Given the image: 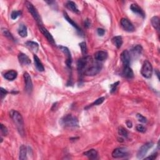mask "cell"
I'll return each instance as SVG.
<instances>
[{
    "mask_svg": "<svg viewBox=\"0 0 160 160\" xmlns=\"http://www.w3.org/2000/svg\"><path fill=\"white\" fill-rule=\"evenodd\" d=\"M108 58L107 52L105 51H97L95 54V59L99 62L106 60Z\"/></svg>",
    "mask_w": 160,
    "mask_h": 160,
    "instance_id": "obj_15",
    "label": "cell"
},
{
    "mask_svg": "<svg viewBox=\"0 0 160 160\" xmlns=\"http://www.w3.org/2000/svg\"><path fill=\"white\" fill-rule=\"evenodd\" d=\"M104 101H105V98L104 97H101V98H98V99H96L95 102L92 103L91 105L89 106V107L93 106H96V105H99L101 104H102L103 103Z\"/></svg>",
    "mask_w": 160,
    "mask_h": 160,
    "instance_id": "obj_32",
    "label": "cell"
},
{
    "mask_svg": "<svg viewBox=\"0 0 160 160\" xmlns=\"http://www.w3.org/2000/svg\"><path fill=\"white\" fill-rule=\"evenodd\" d=\"M151 25L154 28L159 32V18L158 16L153 17L151 20Z\"/></svg>",
    "mask_w": 160,
    "mask_h": 160,
    "instance_id": "obj_26",
    "label": "cell"
},
{
    "mask_svg": "<svg viewBox=\"0 0 160 160\" xmlns=\"http://www.w3.org/2000/svg\"><path fill=\"white\" fill-rule=\"evenodd\" d=\"M112 41L118 49H120L123 44V38L120 36L114 37L112 39Z\"/></svg>",
    "mask_w": 160,
    "mask_h": 160,
    "instance_id": "obj_24",
    "label": "cell"
},
{
    "mask_svg": "<svg viewBox=\"0 0 160 160\" xmlns=\"http://www.w3.org/2000/svg\"><path fill=\"white\" fill-rule=\"evenodd\" d=\"M130 9L133 13L140 15L143 18H144L145 17V13L144 11L137 4H132L130 6Z\"/></svg>",
    "mask_w": 160,
    "mask_h": 160,
    "instance_id": "obj_14",
    "label": "cell"
},
{
    "mask_svg": "<svg viewBox=\"0 0 160 160\" xmlns=\"http://www.w3.org/2000/svg\"><path fill=\"white\" fill-rule=\"evenodd\" d=\"M123 75L127 78L131 79L134 77V73L130 66H124Z\"/></svg>",
    "mask_w": 160,
    "mask_h": 160,
    "instance_id": "obj_17",
    "label": "cell"
},
{
    "mask_svg": "<svg viewBox=\"0 0 160 160\" xmlns=\"http://www.w3.org/2000/svg\"><path fill=\"white\" fill-rule=\"evenodd\" d=\"M79 46H80V48H81L82 54L86 55L87 54L86 43L85 42H81V43H79Z\"/></svg>",
    "mask_w": 160,
    "mask_h": 160,
    "instance_id": "obj_31",
    "label": "cell"
},
{
    "mask_svg": "<svg viewBox=\"0 0 160 160\" xmlns=\"http://www.w3.org/2000/svg\"><path fill=\"white\" fill-rule=\"evenodd\" d=\"M128 155V150L125 148H118L112 153V157L114 158H121Z\"/></svg>",
    "mask_w": 160,
    "mask_h": 160,
    "instance_id": "obj_8",
    "label": "cell"
},
{
    "mask_svg": "<svg viewBox=\"0 0 160 160\" xmlns=\"http://www.w3.org/2000/svg\"><path fill=\"white\" fill-rule=\"evenodd\" d=\"M118 134L121 136H123L124 138H128V133L127 130L123 127H120L118 128Z\"/></svg>",
    "mask_w": 160,
    "mask_h": 160,
    "instance_id": "obj_29",
    "label": "cell"
},
{
    "mask_svg": "<svg viewBox=\"0 0 160 160\" xmlns=\"http://www.w3.org/2000/svg\"><path fill=\"white\" fill-rule=\"evenodd\" d=\"M64 17H65V19L67 21V22L70 24L71 25H72L77 30L78 32H79V33H82V31H81V28H80L77 25V24H76V23H75L70 18H69V17L68 16V15L67 13H64Z\"/></svg>",
    "mask_w": 160,
    "mask_h": 160,
    "instance_id": "obj_22",
    "label": "cell"
},
{
    "mask_svg": "<svg viewBox=\"0 0 160 160\" xmlns=\"http://www.w3.org/2000/svg\"><path fill=\"white\" fill-rule=\"evenodd\" d=\"M153 145H154L153 143L150 141V142H148L147 143H145V145H143L137 153V158L140 159L144 158L145 155L147 154L149 149L153 147Z\"/></svg>",
    "mask_w": 160,
    "mask_h": 160,
    "instance_id": "obj_6",
    "label": "cell"
},
{
    "mask_svg": "<svg viewBox=\"0 0 160 160\" xmlns=\"http://www.w3.org/2000/svg\"><path fill=\"white\" fill-rule=\"evenodd\" d=\"M141 73L145 78L149 79L151 78L153 75V67L150 62L147 60L144 62L141 69Z\"/></svg>",
    "mask_w": 160,
    "mask_h": 160,
    "instance_id": "obj_5",
    "label": "cell"
},
{
    "mask_svg": "<svg viewBox=\"0 0 160 160\" xmlns=\"http://www.w3.org/2000/svg\"><path fill=\"white\" fill-rule=\"evenodd\" d=\"M121 62L123 63L124 66H129L131 61V54L128 50H124L120 55Z\"/></svg>",
    "mask_w": 160,
    "mask_h": 160,
    "instance_id": "obj_12",
    "label": "cell"
},
{
    "mask_svg": "<svg viewBox=\"0 0 160 160\" xmlns=\"http://www.w3.org/2000/svg\"><path fill=\"white\" fill-rule=\"evenodd\" d=\"M23 77H24V79H25V83L26 91L28 94H31L33 91V83H32V80H31V76L27 72H25L23 75Z\"/></svg>",
    "mask_w": 160,
    "mask_h": 160,
    "instance_id": "obj_9",
    "label": "cell"
},
{
    "mask_svg": "<svg viewBox=\"0 0 160 160\" xmlns=\"http://www.w3.org/2000/svg\"><path fill=\"white\" fill-rule=\"evenodd\" d=\"M97 33H98V34L100 36H103L104 34L105 33V30L103 29V28H98L97 30Z\"/></svg>",
    "mask_w": 160,
    "mask_h": 160,
    "instance_id": "obj_40",
    "label": "cell"
},
{
    "mask_svg": "<svg viewBox=\"0 0 160 160\" xmlns=\"http://www.w3.org/2000/svg\"><path fill=\"white\" fill-rule=\"evenodd\" d=\"M10 116L14 123L15 124L19 134L23 136L25 135V129H24V121L22 114L15 110H11L10 112Z\"/></svg>",
    "mask_w": 160,
    "mask_h": 160,
    "instance_id": "obj_2",
    "label": "cell"
},
{
    "mask_svg": "<svg viewBox=\"0 0 160 160\" xmlns=\"http://www.w3.org/2000/svg\"><path fill=\"white\" fill-rule=\"evenodd\" d=\"M18 60L19 63L23 65H28L31 63V60L30 58L25 54L20 53L18 54Z\"/></svg>",
    "mask_w": 160,
    "mask_h": 160,
    "instance_id": "obj_16",
    "label": "cell"
},
{
    "mask_svg": "<svg viewBox=\"0 0 160 160\" xmlns=\"http://www.w3.org/2000/svg\"><path fill=\"white\" fill-rule=\"evenodd\" d=\"M158 156V153H153L152 155H151L148 157L145 158L146 159H155L156 158V157Z\"/></svg>",
    "mask_w": 160,
    "mask_h": 160,
    "instance_id": "obj_39",
    "label": "cell"
},
{
    "mask_svg": "<svg viewBox=\"0 0 160 160\" xmlns=\"http://www.w3.org/2000/svg\"><path fill=\"white\" fill-rule=\"evenodd\" d=\"M85 26L87 28H89L90 26H91V22H90L89 19H86L85 21Z\"/></svg>",
    "mask_w": 160,
    "mask_h": 160,
    "instance_id": "obj_41",
    "label": "cell"
},
{
    "mask_svg": "<svg viewBox=\"0 0 160 160\" xmlns=\"http://www.w3.org/2000/svg\"><path fill=\"white\" fill-rule=\"evenodd\" d=\"M83 155L90 159H95L98 157V152L94 149H91L88 151H85Z\"/></svg>",
    "mask_w": 160,
    "mask_h": 160,
    "instance_id": "obj_18",
    "label": "cell"
},
{
    "mask_svg": "<svg viewBox=\"0 0 160 160\" xmlns=\"http://www.w3.org/2000/svg\"><path fill=\"white\" fill-rule=\"evenodd\" d=\"M17 75H18V73L16 71L14 70H10L8 71V72H6V73L4 75V78L8 80V81H13V80L15 79L17 77Z\"/></svg>",
    "mask_w": 160,
    "mask_h": 160,
    "instance_id": "obj_20",
    "label": "cell"
},
{
    "mask_svg": "<svg viewBox=\"0 0 160 160\" xmlns=\"http://www.w3.org/2000/svg\"><path fill=\"white\" fill-rule=\"evenodd\" d=\"M102 67L103 65L102 63H100L99 61L96 60V61H94L92 58H91L85 68L83 75L91 76H95L101 71Z\"/></svg>",
    "mask_w": 160,
    "mask_h": 160,
    "instance_id": "obj_1",
    "label": "cell"
},
{
    "mask_svg": "<svg viewBox=\"0 0 160 160\" xmlns=\"http://www.w3.org/2000/svg\"><path fill=\"white\" fill-rule=\"evenodd\" d=\"M119 84H120V82L118 81V82L114 83V84H113V85H111V86H110V88H111L110 92H111V93H113L114 92H115V91L117 89V87H118V86Z\"/></svg>",
    "mask_w": 160,
    "mask_h": 160,
    "instance_id": "obj_35",
    "label": "cell"
},
{
    "mask_svg": "<svg viewBox=\"0 0 160 160\" xmlns=\"http://www.w3.org/2000/svg\"><path fill=\"white\" fill-rule=\"evenodd\" d=\"M126 125L129 128H132V126H133V124H132V122H131V121H129V120L126 121Z\"/></svg>",
    "mask_w": 160,
    "mask_h": 160,
    "instance_id": "obj_42",
    "label": "cell"
},
{
    "mask_svg": "<svg viewBox=\"0 0 160 160\" xmlns=\"http://www.w3.org/2000/svg\"><path fill=\"white\" fill-rule=\"evenodd\" d=\"M121 26L123 27V28L127 32L132 33L134 32L135 30L134 26L133 24L130 22L129 19L126 18H122L121 19Z\"/></svg>",
    "mask_w": 160,
    "mask_h": 160,
    "instance_id": "obj_10",
    "label": "cell"
},
{
    "mask_svg": "<svg viewBox=\"0 0 160 160\" xmlns=\"http://www.w3.org/2000/svg\"><path fill=\"white\" fill-rule=\"evenodd\" d=\"M2 33L3 35L5 36H6V38H8V39H9L10 40H12L14 41L15 39H14V37L12 35V34L9 32V31L6 30V29H2Z\"/></svg>",
    "mask_w": 160,
    "mask_h": 160,
    "instance_id": "obj_30",
    "label": "cell"
},
{
    "mask_svg": "<svg viewBox=\"0 0 160 160\" xmlns=\"http://www.w3.org/2000/svg\"><path fill=\"white\" fill-rule=\"evenodd\" d=\"M91 58V57L90 56H85L79 59L78 60L77 63V69L79 74H83V71L85 70V68Z\"/></svg>",
    "mask_w": 160,
    "mask_h": 160,
    "instance_id": "obj_7",
    "label": "cell"
},
{
    "mask_svg": "<svg viewBox=\"0 0 160 160\" xmlns=\"http://www.w3.org/2000/svg\"><path fill=\"white\" fill-rule=\"evenodd\" d=\"M26 153H27V150L26 148L25 145H22L19 148V159L22 160H25L26 159Z\"/></svg>",
    "mask_w": 160,
    "mask_h": 160,
    "instance_id": "obj_27",
    "label": "cell"
},
{
    "mask_svg": "<svg viewBox=\"0 0 160 160\" xmlns=\"http://www.w3.org/2000/svg\"><path fill=\"white\" fill-rule=\"evenodd\" d=\"M18 34L22 38H25L28 35V31H27V28L25 25H21L19 27L18 29Z\"/></svg>",
    "mask_w": 160,
    "mask_h": 160,
    "instance_id": "obj_28",
    "label": "cell"
},
{
    "mask_svg": "<svg viewBox=\"0 0 160 160\" xmlns=\"http://www.w3.org/2000/svg\"><path fill=\"white\" fill-rule=\"evenodd\" d=\"M61 123L65 127H79V122L77 118L71 114H67L61 119Z\"/></svg>",
    "mask_w": 160,
    "mask_h": 160,
    "instance_id": "obj_3",
    "label": "cell"
},
{
    "mask_svg": "<svg viewBox=\"0 0 160 160\" xmlns=\"http://www.w3.org/2000/svg\"><path fill=\"white\" fill-rule=\"evenodd\" d=\"M136 117H137V118H138V121H140L141 123H147V118H146L145 116H143L142 114H137Z\"/></svg>",
    "mask_w": 160,
    "mask_h": 160,
    "instance_id": "obj_34",
    "label": "cell"
},
{
    "mask_svg": "<svg viewBox=\"0 0 160 160\" xmlns=\"http://www.w3.org/2000/svg\"><path fill=\"white\" fill-rule=\"evenodd\" d=\"M143 51V48L141 45L137 44L134 46L133 48H132L131 52L132 53V55H133L134 56H136L140 55Z\"/></svg>",
    "mask_w": 160,
    "mask_h": 160,
    "instance_id": "obj_23",
    "label": "cell"
},
{
    "mask_svg": "<svg viewBox=\"0 0 160 160\" xmlns=\"http://www.w3.org/2000/svg\"><path fill=\"white\" fill-rule=\"evenodd\" d=\"M1 131L2 134L4 136H6L8 133V129H7V128L3 124H1Z\"/></svg>",
    "mask_w": 160,
    "mask_h": 160,
    "instance_id": "obj_37",
    "label": "cell"
},
{
    "mask_svg": "<svg viewBox=\"0 0 160 160\" xmlns=\"http://www.w3.org/2000/svg\"><path fill=\"white\" fill-rule=\"evenodd\" d=\"M25 5L26 6L28 10V11L30 13L31 15H32L34 20H36V22H37L38 25H39V26L42 25V20H41L40 14L37 11V9L34 8V6H33L32 3L29 1H26Z\"/></svg>",
    "mask_w": 160,
    "mask_h": 160,
    "instance_id": "obj_4",
    "label": "cell"
},
{
    "mask_svg": "<svg viewBox=\"0 0 160 160\" xmlns=\"http://www.w3.org/2000/svg\"><path fill=\"white\" fill-rule=\"evenodd\" d=\"M136 129L138 132H140V133H144L146 132V128L141 124H138L136 127Z\"/></svg>",
    "mask_w": 160,
    "mask_h": 160,
    "instance_id": "obj_36",
    "label": "cell"
},
{
    "mask_svg": "<svg viewBox=\"0 0 160 160\" xmlns=\"http://www.w3.org/2000/svg\"><path fill=\"white\" fill-rule=\"evenodd\" d=\"M59 48H60V50L66 55V56H67L66 64H67V67L68 68H70L71 66V63H72V57H71L70 51H69V49L67 47H65V46H59Z\"/></svg>",
    "mask_w": 160,
    "mask_h": 160,
    "instance_id": "obj_11",
    "label": "cell"
},
{
    "mask_svg": "<svg viewBox=\"0 0 160 160\" xmlns=\"http://www.w3.org/2000/svg\"><path fill=\"white\" fill-rule=\"evenodd\" d=\"M8 94V91L5 89L1 88V99H3Z\"/></svg>",
    "mask_w": 160,
    "mask_h": 160,
    "instance_id": "obj_38",
    "label": "cell"
},
{
    "mask_svg": "<svg viewBox=\"0 0 160 160\" xmlns=\"http://www.w3.org/2000/svg\"><path fill=\"white\" fill-rule=\"evenodd\" d=\"M66 6L67 7L68 9H70L73 12L76 13H79V10L77 8V6H76L75 3H74L73 1H67V4H66Z\"/></svg>",
    "mask_w": 160,
    "mask_h": 160,
    "instance_id": "obj_25",
    "label": "cell"
},
{
    "mask_svg": "<svg viewBox=\"0 0 160 160\" xmlns=\"http://www.w3.org/2000/svg\"><path fill=\"white\" fill-rule=\"evenodd\" d=\"M39 28H40V30L41 32V33H42L43 35L45 37H46L47 40L49 41V43H50L51 44H53V45H55L56 43H55V41L54 40V38H53V36H52L51 34L50 33L49 31H48L42 25H40L39 26Z\"/></svg>",
    "mask_w": 160,
    "mask_h": 160,
    "instance_id": "obj_13",
    "label": "cell"
},
{
    "mask_svg": "<svg viewBox=\"0 0 160 160\" xmlns=\"http://www.w3.org/2000/svg\"><path fill=\"white\" fill-rule=\"evenodd\" d=\"M33 59H34V65L36 68V69H38L39 71H44V68L43 67V65L42 64V63L41 62L40 58H38L36 55L34 54L33 56Z\"/></svg>",
    "mask_w": 160,
    "mask_h": 160,
    "instance_id": "obj_19",
    "label": "cell"
},
{
    "mask_svg": "<svg viewBox=\"0 0 160 160\" xmlns=\"http://www.w3.org/2000/svg\"><path fill=\"white\" fill-rule=\"evenodd\" d=\"M26 45L27 47H28L31 51L34 52V53H36L38 49H39V45L37 43L34 42V41H27L26 43Z\"/></svg>",
    "mask_w": 160,
    "mask_h": 160,
    "instance_id": "obj_21",
    "label": "cell"
},
{
    "mask_svg": "<svg viewBox=\"0 0 160 160\" xmlns=\"http://www.w3.org/2000/svg\"><path fill=\"white\" fill-rule=\"evenodd\" d=\"M21 15H22V12L20 11H13L11 14V18L12 19H16Z\"/></svg>",
    "mask_w": 160,
    "mask_h": 160,
    "instance_id": "obj_33",
    "label": "cell"
}]
</instances>
